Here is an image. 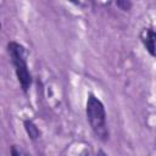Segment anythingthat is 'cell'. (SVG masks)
I'll list each match as a JSON object with an SVG mask.
<instances>
[{"instance_id": "1", "label": "cell", "mask_w": 156, "mask_h": 156, "mask_svg": "<svg viewBox=\"0 0 156 156\" xmlns=\"http://www.w3.org/2000/svg\"><path fill=\"white\" fill-rule=\"evenodd\" d=\"M87 119L96 135V138L101 140H106L108 138V128L106 123V111L105 106L99 98L94 94H89L85 105Z\"/></svg>"}, {"instance_id": "2", "label": "cell", "mask_w": 156, "mask_h": 156, "mask_svg": "<svg viewBox=\"0 0 156 156\" xmlns=\"http://www.w3.org/2000/svg\"><path fill=\"white\" fill-rule=\"evenodd\" d=\"M7 51L11 57L12 65L15 67V73L18 79V83L24 93L28 91L30 84H32V76L28 69V52L26 48L17 43V41H10L7 44Z\"/></svg>"}, {"instance_id": "3", "label": "cell", "mask_w": 156, "mask_h": 156, "mask_svg": "<svg viewBox=\"0 0 156 156\" xmlns=\"http://www.w3.org/2000/svg\"><path fill=\"white\" fill-rule=\"evenodd\" d=\"M140 41L143 43L144 48L147 50V52L154 57L155 56V30L152 28H143L139 34Z\"/></svg>"}, {"instance_id": "4", "label": "cell", "mask_w": 156, "mask_h": 156, "mask_svg": "<svg viewBox=\"0 0 156 156\" xmlns=\"http://www.w3.org/2000/svg\"><path fill=\"white\" fill-rule=\"evenodd\" d=\"M23 126H24V129H26L28 136H29L32 140H37V139L40 138V130H39V128L37 127V124H35L33 121H30V119H24Z\"/></svg>"}, {"instance_id": "5", "label": "cell", "mask_w": 156, "mask_h": 156, "mask_svg": "<svg viewBox=\"0 0 156 156\" xmlns=\"http://www.w3.org/2000/svg\"><path fill=\"white\" fill-rule=\"evenodd\" d=\"M11 155L12 156H30L26 150H23L22 147L17 146V145H13L11 147Z\"/></svg>"}, {"instance_id": "6", "label": "cell", "mask_w": 156, "mask_h": 156, "mask_svg": "<svg viewBox=\"0 0 156 156\" xmlns=\"http://www.w3.org/2000/svg\"><path fill=\"white\" fill-rule=\"evenodd\" d=\"M116 6L119 7L121 10H123V11H129L130 7H132V2L130 1H127V0H122V1H117L116 2Z\"/></svg>"}, {"instance_id": "7", "label": "cell", "mask_w": 156, "mask_h": 156, "mask_svg": "<svg viewBox=\"0 0 156 156\" xmlns=\"http://www.w3.org/2000/svg\"><path fill=\"white\" fill-rule=\"evenodd\" d=\"M96 156H108V155H107L104 150H99V151H98V154H96Z\"/></svg>"}, {"instance_id": "8", "label": "cell", "mask_w": 156, "mask_h": 156, "mask_svg": "<svg viewBox=\"0 0 156 156\" xmlns=\"http://www.w3.org/2000/svg\"><path fill=\"white\" fill-rule=\"evenodd\" d=\"M79 156H89V154H88V152H82Z\"/></svg>"}, {"instance_id": "9", "label": "cell", "mask_w": 156, "mask_h": 156, "mask_svg": "<svg viewBox=\"0 0 156 156\" xmlns=\"http://www.w3.org/2000/svg\"><path fill=\"white\" fill-rule=\"evenodd\" d=\"M0 29H1V22H0Z\"/></svg>"}]
</instances>
